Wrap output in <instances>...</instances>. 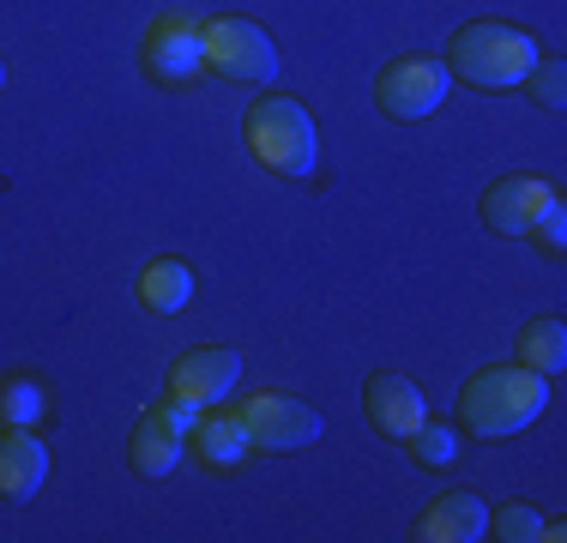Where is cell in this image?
I'll return each instance as SVG.
<instances>
[{"label": "cell", "instance_id": "obj_1", "mask_svg": "<svg viewBox=\"0 0 567 543\" xmlns=\"http://www.w3.org/2000/svg\"><path fill=\"white\" fill-rule=\"evenodd\" d=\"M549 411V375L507 362V369H483L458 387V423L483 441H507V434L532 429Z\"/></svg>", "mask_w": 567, "mask_h": 543}, {"label": "cell", "instance_id": "obj_2", "mask_svg": "<svg viewBox=\"0 0 567 543\" xmlns=\"http://www.w3.org/2000/svg\"><path fill=\"white\" fill-rule=\"evenodd\" d=\"M544 61L537 43L525 31H513L502 19H477V24H458L447 37V73H458L465 85L483 91H513L525 85V73Z\"/></svg>", "mask_w": 567, "mask_h": 543}, {"label": "cell", "instance_id": "obj_3", "mask_svg": "<svg viewBox=\"0 0 567 543\" xmlns=\"http://www.w3.org/2000/svg\"><path fill=\"white\" fill-rule=\"evenodd\" d=\"M248 152L266 163V170L290 175H315L320 163V133H315V115H308L296 98H260L248 109Z\"/></svg>", "mask_w": 567, "mask_h": 543}, {"label": "cell", "instance_id": "obj_4", "mask_svg": "<svg viewBox=\"0 0 567 543\" xmlns=\"http://www.w3.org/2000/svg\"><path fill=\"white\" fill-rule=\"evenodd\" d=\"M447 91H453V73L435 54H399V61H386L381 73H374V103L393 121L435 115V109L447 103Z\"/></svg>", "mask_w": 567, "mask_h": 543}, {"label": "cell", "instance_id": "obj_5", "mask_svg": "<svg viewBox=\"0 0 567 543\" xmlns=\"http://www.w3.org/2000/svg\"><path fill=\"white\" fill-rule=\"evenodd\" d=\"M187 434H194V404H182L175 392L145 404L140 423H133V441H127V465L140 478H169L187 453Z\"/></svg>", "mask_w": 567, "mask_h": 543}, {"label": "cell", "instance_id": "obj_6", "mask_svg": "<svg viewBox=\"0 0 567 543\" xmlns=\"http://www.w3.org/2000/svg\"><path fill=\"white\" fill-rule=\"evenodd\" d=\"M140 61L157 85H187V79H199L206 73V24L187 19V12H157V19L145 24Z\"/></svg>", "mask_w": 567, "mask_h": 543}, {"label": "cell", "instance_id": "obj_7", "mask_svg": "<svg viewBox=\"0 0 567 543\" xmlns=\"http://www.w3.org/2000/svg\"><path fill=\"white\" fill-rule=\"evenodd\" d=\"M206 66H218L236 85H272L278 79V49L254 19H212L206 24Z\"/></svg>", "mask_w": 567, "mask_h": 543}, {"label": "cell", "instance_id": "obj_8", "mask_svg": "<svg viewBox=\"0 0 567 543\" xmlns=\"http://www.w3.org/2000/svg\"><path fill=\"white\" fill-rule=\"evenodd\" d=\"M236 417L254 434V453H296V447L320 441V411L290 392H254V399H241Z\"/></svg>", "mask_w": 567, "mask_h": 543}, {"label": "cell", "instance_id": "obj_9", "mask_svg": "<svg viewBox=\"0 0 567 543\" xmlns=\"http://www.w3.org/2000/svg\"><path fill=\"white\" fill-rule=\"evenodd\" d=\"M556 187L544 182V175H502V182H489V194H483V229H495V236H532L537 217L556 206Z\"/></svg>", "mask_w": 567, "mask_h": 543}, {"label": "cell", "instance_id": "obj_10", "mask_svg": "<svg viewBox=\"0 0 567 543\" xmlns=\"http://www.w3.org/2000/svg\"><path fill=\"white\" fill-rule=\"evenodd\" d=\"M236 380H241L236 350H187V357L169 369V392L182 404H194V411H206V404H218V399L236 392Z\"/></svg>", "mask_w": 567, "mask_h": 543}, {"label": "cell", "instance_id": "obj_11", "mask_svg": "<svg viewBox=\"0 0 567 543\" xmlns=\"http://www.w3.org/2000/svg\"><path fill=\"white\" fill-rule=\"evenodd\" d=\"M362 404H369V423L386 434V441H404L416 423H423V392L411 387L404 375H369V387H362Z\"/></svg>", "mask_w": 567, "mask_h": 543}, {"label": "cell", "instance_id": "obj_12", "mask_svg": "<svg viewBox=\"0 0 567 543\" xmlns=\"http://www.w3.org/2000/svg\"><path fill=\"white\" fill-rule=\"evenodd\" d=\"M489 532V508H483V495H471V489H447L441 501H429L423 520H416V537L423 543H477Z\"/></svg>", "mask_w": 567, "mask_h": 543}, {"label": "cell", "instance_id": "obj_13", "mask_svg": "<svg viewBox=\"0 0 567 543\" xmlns=\"http://www.w3.org/2000/svg\"><path fill=\"white\" fill-rule=\"evenodd\" d=\"M49 483V447L31 429H7L0 434V495L7 501H31Z\"/></svg>", "mask_w": 567, "mask_h": 543}, {"label": "cell", "instance_id": "obj_14", "mask_svg": "<svg viewBox=\"0 0 567 543\" xmlns=\"http://www.w3.org/2000/svg\"><path fill=\"white\" fill-rule=\"evenodd\" d=\"M194 453L206 459L212 471H236L241 459L254 453V434H248V423H241L236 411L206 417V423H194Z\"/></svg>", "mask_w": 567, "mask_h": 543}, {"label": "cell", "instance_id": "obj_15", "mask_svg": "<svg viewBox=\"0 0 567 543\" xmlns=\"http://www.w3.org/2000/svg\"><path fill=\"white\" fill-rule=\"evenodd\" d=\"M133 290H140V308H152V315H182L194 303V272H187V260H152Z\"/></svg>", "mask_w": 567, "mask_h": 543}, {"label": "cell", "instance_id": "obj_16", "mask_svg": "<svg viewBox=\"0 0 567 543\" xmlns=\"http://www.w3.org/2000/svg\"><path fill=\"white\" fill-rule=\"evenodd\" d=\"M519 362H525V369H537V375H561V362H567V326H561L556 315L525 320V332H519Z\"/></svg>", "mask_w": 567, "mask_h": 543}, {"label": "cell", "instance_id": "obj_17", "mask_svg": "<svg viewBox=\"0 0 567 543\" xmlns=\"http://www.w3.org/2000/svg\"><path fill=\"white\" fill-rule=\"evenodd\" d=\"M49 411V387L31 375H7L0 380V429H37Z\"/></svg>", "mask_w": 567, "mask_h": 543}, {"label": "cell", "instance_id": "obj_18", "mask_svg": "<svg viewBox=\"0 0 567 543\" xmlns=\"http://www.w3.org/2000/svg\"><path fill=\"white\" fill-rule=\"evenodd\" d=\"M404 447H411L416 459H423V465H453V453H458V434L447 429V423H416L411 434H404Z\"/></svg>", "mask_w": 567, "mask_h": 543}, {"label": "cell", "instance_id": "obj_19", "mask_svg": "<svg viewBox=\"0 0 567 543\" xmlns=\"http://www.w3.org/2000/svg\"><path fill=\"white\" fill-rule=\"evenodd\" d=\"M489 532L495 537H507V543H532L537 532H544V520H537L525 501H513V508H502V513H489Z\"/></svg>", "mask_w": 567, "mask_h": 543}, {"label": "cell", "instance_id": "obj_20", "mask_svg": "<svg viewBox=\"0 0 567 543\" xmlns=\"http://www.w3.org/2000/svg\"><path fill=\"white\" fill-rule=\"evenodd\" d=\"M532 242H537L544 254H561V248H567V206H561V199H556V206H549L544 217H537Z\"/></svg>", "mask_w": 567, "mask_h": 543}, {"label": "cell", "instance_id": "obj_21", "mask_svg": "<svg viewBox=\"0 0 567 543\" xmlns=\"http://www.w3.org/2000/svg\"><path fill=\"white\" fill-rule=\"evenodd\" d=\"M525 79L537 85V103L544 109H561V61H537Z\"/></svg>", "mask_w": 567, "mask_h": 543}, {"label": "cell", "instance_id": "obj_22", "mask_svg": "<svg viewBox=\"0 0 567 543\" xmlns=\"http://www.w3.org/2000/svg\"><path fill=\"white\" fill-rule=\"evenodd\" d=\"M0 85H7V61H0Z\"/></svg>", "mask_w": 567, "mask_h": 543}]
</instances>
